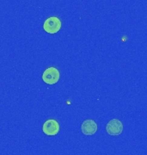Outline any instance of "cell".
<instances>
[{
	"mask_svg": "<svg viewBox=\"0 0 147 155\" xmlns=\"http://www.w3.org/2000/svg\"><path fill=\"white\" fill-rule=\"evenodd\" d=\"M43 28L47 33L51 35L58 33L61 28V21L57 17H49L44 22Z\"/></svg>",
	"mask_w": 147,
	"mask_h": 155,
	"instance_id": "6da1fadb",
	"label": "cell"
},
{
	"mask_svg": "<svg viewBox=\"0 0 147 155\" xmlns=\"http://www.w3.org/2000/svg\"><path fill=\"white\" fill-rule=\"evenodd\" d=\"M60 74L56 67H48L42 74V79L47 84H54L60 80Z\"/></svg>",
	"mask_w": 147,
	"mask_h": 155,
	"instance_id": "7a4b0ae2",
	"label": "cell"
},
{
	"mask_svg": "<svg viewBox=\"0 0 147 155\" xmlns=\"http://www.w3.org/2000/svg\"><path fill=\"white\" fill-rule=\"evenodd\" d=\"M42 131L49 136H54L60 132V124L54 119H49L44 122Z\"/></svg>",
	"mask_w": 147,
	"mask_h": 155,
	"instance_id": "3957f363",
	"label": "cell"
},
{
	"mask_svg": "<svg viewBox=\"0 0 147 155\" xmlns=\"http://www.w3.org/2000/svg\"><path fill=\"white\" fill-rule=\"evenodd\" d=\"M106 131L109 135H120L123 131V124L118 119H112L106 126Z\"/></svg>",
	"mask_w": 147,
	"mask_h": 155,
	"instance_id": "277c9868",
	"label": "cell"
},
{
	"mask_svg": "<svg viewBox=\"0 0 147 155\" xmlns=\"http://www.w3.org/2000/svg\"><path fill=\"white\" fill-rule=\"evenodd\" d=\"M81 131L84 135H93L97 131V124L94 120L87 119L82 123Z\"/></svg>",
	"mask_w": 147,
	"mask_h": 155,
	"instance_id": "5b68a950",
	"label": "cell"
}]
</instances>
